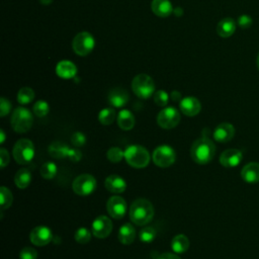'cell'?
<instances>
[{
	"label": "cell",
	"mask_w": 259,
	"mask_h": 259,
	"mask_svg": "<svg viewBox=\"0 0 259 259\" xmlns=\"http://www.w3.org/2000/svg\"><path fill=\"white\" fill-rule=\"evenodd\" d=\"M215 154V146L214 144L205 136L197 139L193 142L190 155L192 160L200 165H204L209 163Z\"/></svg>",
	"instance_id": "6da1fadb"
},
{
	"label": "cell",
	"mask_w": 259,
	"mask_h": 259,
	"mask_svg": "<svg viewBox=\"0 0 259 259\" xmlns=\"http://www.w3.org/2000/svg\"><path fill=\"white\" fill-rule=\"evenodd\" d=\"M154 212V206L148 199L138 198L130 207V219L138 226H145L152 221Z\"/></svg>",
	"instance_id": "7a4b0ae2"
},
{
	"label": "cell",
	"mask_w": 259,
	"mask_h": 259,
	"mask_svg": "<svg viewBox=\"0 0 259 259\" xmlns=\"http://www.w3.org/2000/svg\"><path fill=\"white\" fill-rule=\"evenodd\" d=\"M124 159L133 168L142 169L149 165L150 154L143 146L131 145L124 150Z\"/></svg>",
	"instance_id": "3957f363"
},
{
	"label": "cell",
	"mask_w": 259,
	"mask_h": 259,
	"mask_svg": "<svg viewBox=\"0 0 259 259\" xmlns=\"http://www.w3.org/2000/svg\"><path fill=\"white\" fill-rule=\"evenodd\" d=\"M132 89L138 97L147 99L154 94L155 83L149 75L139 74L133 79Z\"/></svg>",
	"instance_id": "277c9868"
},
{
	"label": "cell",
	"mask_w": 259,
	"mask_h": 259,
	"mask_svg": "<svg viewBox=\"0 0 259 259\" xmlns=\"http://www.w3.org/2000/svg\"><path fill=\"white\" fill-rule=\"evenodd\" d=\"M12 154L14 160L18 164H27L34 157V145L28 139H20L15 143Z\"/></svg>",
	"instance_id": "5b68a950"
},
{
	"label": "cell",
	"mask_w": 259,
	"mask_h": 259,
	"mask_svg": "<svg viewBox=\"0 0 259 259\" xmlns=\"http://www.w3.org/2000/svg\"><path fill=\"white\" fill-rule=\"evenodd\" d=\"M32 122V114L27 108L17 107L14 109L11 116V126L16 133L22 134L29 131Z\"/></svg>",
	"instance_id": "8992f818"
},
{
	"label": "cell",
	"mask_w": 259,
	"mask_h": 259,
	"mask_svg": "<svg viewBox=\"0 0 259 259\" xmlns=\"http://www.w3.org/2000/svg\"><path fill=\"white\" fill-rule=\"evenodd\" d=\"M153 162L160 168L170 167L176 160V153L174 149L168 145L157 147L152 155Z\"/></svg>",
	"instance_id": "52a82bcc"
},
{
	"label": "cell",
	"mask_w": 259,
	"mask_h": 259,
	"mask_svg": "<svg viewBox=\"0 0 259 259\" xmlns=\"http://www.w3.org/2000/svg\"><path fill=\"white\" fill-rule=\"evenodd\" d=\"M94 45L95 42H94L93 36L87 31H82L77 33L72 41L73 51L78 56H82V57L89 55L92 52Z\"/></svg>",
	"instance_id": "ba28073f"
},
{
	"label": "cell",
	"mask_w": 259,
	"mask_h": 259,
	"mask_svg": "<svg viewBox=\"0 0 259 259\" xmlns=\"http://www.w3.org/2000/svg\"><path fill=\"white\" fill-rule=\"evenodd\" d=\"M96 179L90 174H81L72 183L73 191L78 195H89L96 188Z\"/></svg>",
	"instance_id": "9c48e42d"
},
{
	"label": "cell",
	"mask_w": 259,
	"mask_h": 259,
	"mask_svg": "<svg viewBox=\"0 0 259 259\" xmlns=\"http://www.w3.org/2000/svg\"><path fill=\"white\" fill-rule=\"evenodd\" d=\"M180 121V113L179 111L173 107H165L162 109L157 116V122L159 126L165 130H170L175 127Z\"/></svg>",
	"instance_id": "30bf717a"
},
{
	"label": "cell",
	"mask_w": 259,
	"mask_h": 259,
	"mask_svg": "<svg viewBox=\"0 0 259 259\" xmlns=\"http://www.w3.org/2000/svg\"><path fill=\"white\" fill-rule=\"evenodd\" d=\"M112 231L111 220L106 215L97 217L91 226L92 234L99 239H104L109 236Z\"/></svg>",
	"instance_id": "8fae6325"
},
{
	"label": "cell",
	"mask_w": 259,
	"mask_h": 259,
	"mask_svg": "<svg viewBox=\"0 0 259 259\" xmlns=\"http://www.w3.org/2000/svg\"><path fill=\"white\" fill-rule=\"evenodd\" d=\"M107 212L109 215L115 220L122 219L127 210V205L125 200L120 196H111L106 203Z\"/></svg>",
	"instance_id": "7c38bea8"
},
{
	"label": "cell",
	"mask_w": 259,
	"mask_h": 259,
	"mask_svg": "<svg viewBox=\"0 0 259 259\" xmlns=\"http://www.w3.org/2000/svg\"><path fill=\"white\" fill-rule=\"evenodd\" d=\"M53 239V234L50 228L46 226H38L31 230L29 235L30 242L35 246H46Z\"/></svg>",
	"instance_id": "4fadbf2b"
},
{
	"label": "cell",
	"mask_w": 259,
	"mask_h": 259,
	"mask_svg": "<svg viewBox=\"0 0 259 259\" xmlns=\"http://www.w3.org/2000/svg\"><path fill=\"white\" fill-rule=\"evenodd\" d=\"M243 159V154L238 149H228L220 156V163L226 168L237 167Z\"/></svg>",
	"instance_id": "5bb4252c"
},
{
	"label": "cell",
	"mask_w": 259,
	"mask_h": 259,
	"mask_svg": "<svg viewBox=\"0 0 259 259\" xmlns=\"http://www.w3.org/2000/svg\"><path fill=\"white\" fill-rule=\"evenodd\" d=\"M179 108L183 114L187 116H194L199 113L201 104L197 98L193 96H187L181 99L179 102Z\"/></svg>",
	"instance_id": "9a60e30c"
},
{
	"label": "cell",
	"mask_w": 259,
	"mask_h": 259,
	"mask_svg": "<svg viewBox=\"0 0 259 259\" xmlns=\"http://www.w3.org/2000/svg\"><path fill=\"white\" fill-rule=\"evenodd\" d=\"M213 139L219 143H228L235 136V127L229 122L220 123L213 131Z\"/></svg>",
	"instance_id": "2e32d148"
},
{
	"label": "cell",
	"mask_w": 259,
	"mask_h": 259,
	"mask_svg": "<svg viewBox=\"0 0 259 259\" xmlns=\"http://www.w3.org/2000/svg\"><path fill=\"white\" fill-rule=\"evenodd\" d=\"M130 99L128 93L125 89L116 87L109 91L108 93V102L113 107H122L124 106Z\"/></svg>",
	"instance_id": "e0dca14e"
},
{
	"label": "cell",
	"mask_w": 259,
	"mask_h": 259,
	"mask_svg": "<svg viewBox=\"0 0 259 259\" xmlns=\"http://www.w3.org/2000/svg\"><path fill=\"white\" fill-rule=\"evenodd\" d=\"M104 186L109 192L122 193L126 189V182L122 177L116 174H111L106 177Z\"/></svg>",
	"instance_id": "ac0fdd59"
},
{
	"label": "cell",
	"mask_w": 259,
	"mask_h": 259,
	"mask_svg": "<svg viewBox=\"0 0 259 259\" xmlns=\"http://www.w3.org/2000/svg\"><path fill=\"white\" fill-rule=\"evenodd\" d=\"M241 177L247 183L259 182V163L250 162L246 164L241 171Z\"/></svg>",
	"instance_id": "d6986e66"
},
{
	"label": "cell",
	"mask_w": 259,
	"mask_h": 259,
	"mask_svg": "<svg viewBox=\"0 0 259 259\" xmlns=\"http://www.w3.org/2000/svg\"><path fill=\"white\" fill-rule=\"evenodd\" d=\"M151 8L154 14L159 17H167L173 13V7L169 0H153Z\"/></svg>",
	"instance_id": "ffe728a7"
},
{
	"label": "cell",
	"mask_w": 259,
	"mask_h": 259,
	"mask_svg": "<svg viewBox=\"0 0 259 259\" xmlns=\"http://www.w3.org/2000/svg\"><path fill=\"white\" fill-rule=\"evenodd\" d=\"M56 73L63 79H70L76 75L77 68L75 64L70 61H61L56 67Z\"/></svg>",
	"instance_id": "44dd1931"
},
{
	"label": "cell",
	"mask_w": 259,
	"mask_h": 259,
	"mask_svg": "<svg viewBox=\"0 0 259 259\" xmlns=\"http://www.w3.org/2000/svg\"><path fill=\"white\" fill-rule=\"evenodd\" d=\"M236 30V22L231 17L222 19L217 25V32L222 37H229L233 35Z\"/></svg>",
	"instance_id": "7402d4cb"
},
{
	"label": "cell",
	"mask_w": 259,
	"mask_h": 259,
	"mask_svg": "<svg viewBox=\"0 0 259 259\" xmlns=\"http://www.w3.org/2000/svg\"><path fill=\"white\" fill-rule=\"evenodd\" d=\"M136 230L131 224H124L119 228L118 231V241L123 245L132 244L136 239Z\"/></svg>",
	"instance_id": "603a6c76"
},
{
	"label": "cell",
	"mask_w": 259,
	"mask_h": 259,
	"mask_svg": "<svg viewBox=\"0 0 259 259\" xmlns=\"http://www.w3.org/2000/svg\"><path fill=\"white\" fill-rule=\"evenodd\" d=\"M136 122L134 114L127 110V109H122L118 112L117 114V124L118 126L123 130V131H130L134 127Z\"/></svg>",
	"instance_id": "cb8c5ba5"
},
{
	"label": "cell",
	"mask_w": 259,
	"mask_h": 259,
	"mask_svg": "<svg viewBox=\"0 0 259 259\" xmlns=\"http://www.w3.org/2000/svg\"><path fill=\"white\" fill-rule=\"evenodd\" d=\"M69 149H70V147L68 145H66L65 143L56 141V142H53L49 146L48 151H49V154L51 157H53L55 159H63L65 157H67Z\"/></svg>",
	"instance_id": "d4e9b609"
},
{
	"label": "cell",
	"mask_w": 259,
	"mask_h": 259,
	"mask_svg": "<svg viewBox=\"0 0 259 259\" xmlns=\"http://www.w3.org/2000/svg\"><path fill=\"white\" fill-rule=\"evenodd\" d=\"M171 248L177 254H181V253L186 252L189 248L188 238L185 235H182V234L176 235L171 241Z\"/></svg>",
	"instance_id": "484cf974"
},
{
	"label": "cell",
	"mask_w": 259,
	"mask_h": 259,
	"mask_svg": "<svg viewBox=\"0 0 259 259\" xmlns=\"http://www.w3.org/2000/svg\"><path fill=\"white\" fill-rule=\"evenodd\" d=\"M31 182V173L27 168H21L19 169L15 176H14V183L15 185L20 188H26Z\"/></svg>",
	"instance_id": "4316f807"
},
{
	"label": "cell",
	"mask_w": 259,
	"mask_h": 259,
	"mask_svg": "<svg viewBox=\"0 0 259 259\" xmlns=\"http://www.w3.org/2000/svg\"><path fill=\"white\" fill-rule=\"evenodd\" d=\"M114 119H115V111L111 107L103 108L102 110H100L98 114V120L103 125L111 124L114 121Z\"/></svg>",
	"instance_id": "83f0119b"
},
{
	"label": "cell",
	"mask_w": 259,
	"mask_h": 259,
	"mask_svg": "<svg viewBox=\"0 0 259 259\" xmlns=\"http://www.w3.org/2000/svg\"><path fill=\"white\" fill-rule=\"evenodd\" d=\"M34 98V92L29 87H22L17 93V101L20 104H28Z\"/></svg>",
	"instance_id": "f1b7e54d"
},
{
	"label": "cell",
	"mask_w": 259,
	"mask_h": 259,
	"mask_svg": "<svg viewBox=\"0 0 259 259\" xmlns=\"http://www.w3.org/2000/svg\"><path fill=\"white\" fill-rule=\"evenodd\" d=\"M57 171H58V169H57L56 164L54 162H51V161L44 163L41 165V167H40V170H39L40 175L45 179H52V178H54L56 176V174H57Z\"/></svg>",
	"instance_id": "f546056e"
},
{
	"label": "cell",
	"mask_w": 259,
	"mask_h": 259,
	"mask_svg": "<svg viewBox=\"0 0 259 259\" xmlns=\"http://www.w3.org/2000/svg\"><path fill=\"white\" fill-rule=\"evenodd\" d=\"M13 200V196L11 191L5 187L1 186L0 187V201H1V210H4L8 207H10L11 203Z\"/></svg>",
	"instance_id": "4dcf8cb0"
},
{
	"label": "cell",
	"mask_w": 259,
	"mask_h": 259,
	"mask_svg": "<svg viewBox=\"0 0 259 259\" xmlns=\"http://www.w3.org/2000/svg\"><path fill=\"white\" fill-rule=\"evenodd\" d=\"M107 159L112 163H118L124 158V152L118 147H111L106 153Z\"/></svg>",
	"instance_id": "1f68e13d"
},
{
	"label": "cell",
	"mask_w": 259,
	"mask_h": 259,
	"mask_svg": "<svg viewBox=\"0 0 259 259\" xmlns=\"http://www.w3.org/2000/svg\"><path fill=\"white\" fill-rule=\"evenodd\" d=\"M139 238L144 243H151L156 238V231L152 227L143 228L139 233Z\"/></svg>",
	"instance_id": "d6a6232c"
},
{
	"label": "cell",
	"mask_w": 259,
	"mask_h": 259,
	"mask_svg": "<svg viewBox=\"0 0 259 259\" xmlns=\"http://www.w3.org/2000/svg\"><path fill=\"white\" fill-rule=\"evenodd\" d=\"M32 109H33V112L36 116L44 117L49 113L50 106H49L48 102H46L45 100H38L34 103Z\"/></svg>",
	"instance_id": "836d02e7"
},
{
	"label": "cell",
	"mask_w": 259,
	"mask_h": 259,
	"mask_svg": "<svg viewBox=\"0 0 259 259\" xmlns=\"http://www.w3.org/2000/svg\"><path fill=\"white\" fill-rule=\"evenodd\" d=\"M74 238H75L76 242H78L80 244H86L91 240V234L87 228H79L75 232Z\"/></svg>",
	"instance_id": "e575fe53"
},
{
	"label": "cell",
	"mask_w": 259,
	"mask_h": 259,
	"mask_svg": "<svg viewBox=\"0 0 259 259\" xmlns=\"http://www.w3.org/2000/svg\"><path fill=\"white\" fill-rule=\"evenodd\" d=\"M169 100V95L164 90H158L154 93V102L158 106H166Z\"/></svg>",
	"instance_id": "d590c367"
},
{
	"label": "cell",
	"mask_w": 259,
	"mask_h": 259,
	"mask_svg": "<svg viewBox=\"0 0 259 259\" xmlns=\"http://www.w3.org/2000/svg\"><path fill=\"white\" fill-rule=\"evenodd\" d=\"M20 259H36L37 258V252L32 247H24L19 254Z\"/></svg>",
	"instance_id": "8d00e7d4"
},
{
	"label": "cell",
	"mask_w": 259,
	"mask_h": 259,
	"mask_svg": "<svg viewBox=\"0 0 259 259\" xmlns=\"http://www.w3.org/2000/svg\"><path fill=\"white\" fill-rule=\"evenodd\" d=\"M71 143L76 147H82L86 143V137L81 132H75L71 136Z\"/></svg>",
	"instance_id": "74e56055"
},
{
	"label": "cell",
	"mask_w": 259,
	"mask_h": 259,
	"mask_svg": "<svg viewBox=\"0 0 259 259\" xmlns=\"http://www.w3.org/2000/svg\"><path fill=\"white\" fill-rule=\"evenodd\" d=\"M11 109V103L9 100H7L4 97H1L0 99V115L3 117L6 114H8L10 112Z\"/></svg>",
	"instance_id": "f35d334b"
},
{
	"label": "cell",
	"mask_w": 259,
	"mask_h": 259,
	"mask_svg": "<svg viewBox=\"0 0 259 259\" xmlns=\"http://www.w3.org/2000/svg\"><path fill=\"white\" fill-rule=\"evenodd\" d=\"M67 158L72 162H78L82 158V153L80 150H78L76 148H74V149L70 148L68 151V154H67Z\"/></svg>",
	"instance_id": "ab89813d"
},
{
	"label": "cell",
	"mask_w": 259,
	"mask_h": 259,
	"mask_svg": "<svg viewBox=\"0 0 259 259\" xmlns=\"http://www.w3.org/2000/svg\"><path fill=\"white\" fill-rule=\"evenodd\" d=\"M252 18L250 15H247V14H242L238 17V24L240 27L242 28H248L251 26L252 24Z\"/></svg>",
	"instance_id": "60d3db41"
},
{
	"label": "cell",
	"mask_w": 259,
	"mask_h": 259,
	"mask_svg": "<svg viewBox=\"0 0 259 259\" xmlns=\"http://www.w3.org/2000/svg\"><path fill=\"white\" fill-rule=\"evenodd\" d=\"M0 162H1V168L6 167V165L9 163V153L4 148L0 149Z\"/></svg>",
	"instance_id": "b9f144b4"
},
{
	"label": "cell",
	"mask_w": 259,
	"mask_h": 259,
	"mask_svg": "<svg viewBox=\"0 0 259 259\" xmlns=\"http://www.w3.org/2000/svg\"><path fill=\"white\" fill-rule=\"evenodd\" d=\"M157 259H181V258L174 253H163Z\"/></svg>",
	"instance_id": "7bdbcfd3"
},
{
	"label": "cell",
	"mask_w": 259,
	"mask_h": 259,
	"mask_svg": "<svg viewBox=\"0 0 259 259\" xmlns=\"http://www.w3.org/2000/svg\"><path fill=\"white\" fill-rule=\"evenodd\" d=\"M170 97H171V99H172L173 101H175V102L181 101V93L178 92V91H176V90H174V91L171 92Z\"/></svg>",
	"instance_id": "ee69618b"
},
{
	"label": "cell",
	"mask_w": 259,
	"mask_h": 259,
	"mask_svg": "<svg viewBox=\"0 0 259 259\" xmlns=\"http://www.w3.org/2000/svg\"><path fill=\"white\" fill-rule=\"evenodd\" d=\"M0 136H1L0 143H1V144H3V143L5 142V133H4V131H3V130H1V131H0Z\"/></svg>",
	"instance_id": "f6af8a7d"
},
{
	"label": "cell",
	"mask_w": 259,
	"mask_h": 259,
	"mask_svg": "<svg viewBox=\"0 0 259 259\" xmlns=\"http://www.w3.org/2000/svg\"><path fill=\"white\" fill-rule=\"evenodd\" d=\"M39 2L44 5H48V4H51L53 2V0H39Z\"/></svg>",
	"instance_id": "bcb514c9"
},
{
	"label": "cell",
	"mask_w": 259,
	"mask_h": 259,
	"mask_svg": "<svg viewBox=\"0 0 259 259\" xmlns=\"http://www.w3.org/2000/svg\"><path fill=\"white\" fill-rule=\"evenodd\" d=\"M257 67H258V69H259V54H258V56H257Z\"/></svg>",
	"instance_id": "7dc6e473"
}]
</instances>
